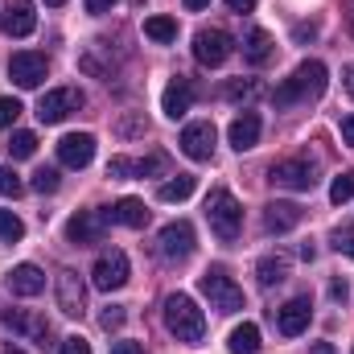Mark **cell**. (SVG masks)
I'll use <instances>...</instances> for the list:
<instances>
[{"mask_svg":"<svg viewBox=\"0 0 354 354\" xmlns=\"http://www.w3.org/2000/svg\"><path fill=\"white\" fill-rule=\"evenodd\" d=\"M83 107V91L75 87H58V91H46L41 95V103H37V120L41 124H62L71 111H79Z\"/></svg>","mask_w":354,"mask_h":354,"instance_id":"cell-10","label":"cell"},{"mask_svg":"<svg viewBox=\"0 0 354 354\" xmlns=\"http://www.w3.org/2000/svg\"><path fill=\"white\" fill-rule=\"evenodd\" d=\"M145 37L157 46H169V41H177V21L174 17H145Z\"/></svg>","mask_w":354,"mask_h":354,"instance_id":"cell-26","label":"cell"},{"mask_svg":"<svg viewBox=\"0 0 354 354\" xmlns=\"http://www.w3.org/2000/svg\"><path fill=\"white\" fill-rule=\"evenodd\" d=\"M8 288H12L17 297H37V292L46 288V272L37 264H17L8 272Z\"/></svg>","mask_w":354,"mask_h":354,"instance_id":"cell-21","label":"cell"},{"mask_svg":"<svg viewBox=\"0 0 354 354\" xmlns=\"http://www.w3.org/2000/svg\"><path fill=\"white\" fill-rule=\"evenodd\" d=\"M46 71H50V62H46V54H33V50H21V54H12V58H8V79H12L17 87H25V91L41 87V79H46Z\"/></svg>","mask_w":354,"mask_h":354,"instance_id":"cell-11","label":"cell"},{"mask_svg":"<svg viewBox=\"0 0 354 354\" xmlns=\"http://www.w3.org/2000/svg\"><path fill=\"white\" fill-rule=\"evenodd\" d=\"M0 194L4 198H21L25 194V181L12 174V169H4V165H0Z\"/></svg>","mask_w":354,"mask_h":354,"instance_id":"cell-33","label":"cell"},{"mask_svg":"<svg viewBox=\"0 0 354 354\" xmlns=\"http://www.w3.org/2000/svg\"><path fill=\"white\" fill-rule=\"evenodd\" d=\"M330 297L346 305V297H351V284H346V280H334V284H330Z\"/></svg>","mask_w":354,"mask_h":354,"instance_id":"cell-40","label":"cell"},{"mask_svg":"<svg viewBox=\"0 0 354 354\" xmlns=\"http://www.w3.org/2000/svg\"><path fill=\"white\" fill-rule=\"evenodd\" d=\"M243 58H248L252 66H264L268 58H272V37H268L264 29H252V33L243 37Z\"/></svg>","mask_w":354,"mask_h":354,"instance_id":"cell-24","label":"cell"},{"mask_svg":"<svg viewBox=\"0 0 354 354\" xmlns=\"http://www.w3.org/2000/svg\"><path fill=\"white\" fill-rule=\"evenodd\" d=\"M334 248H338L342 256H351V260H354V227H351V223L334 227Z\"/></svg>","mask_w":354,"mask_h":354,"instance_id":"cell-35","label":"cell"},{"mask_svg":"<svg viewBox=\"0 0 354 354\" xmlns=\"http://www.w3.org/2000/svg\"><path fill=\"white\" fill-rule=\"evenodd\" d=\"M8 153H12L17 161L33 157V153H37V136H33V132H12V140H8Z\"/></svg>","mask_w":354,"mask_h":354,"instance_id":"cell-29","label":"cell"},{"mask_svg":"<svg viewBox=\"0 0 354 354\" xmlns=\"http://www.w3.org/2000/svg\"><path fill=\"white\" fill-rule=\"evenodd\" d=\"M58 185H62L58 169H37V174H33V189H37V194H54Z\"/></svg>","mask_w":354,"mask_h":354,"instance_id":"cell-34","label":"cell"},{"mask_svg":"<svg viewBox=\"0 0 354 354\" xmlns=\"http://www.w3.org/2000/svg\"><path fill=\"white\" fill-rule=\"evenodd\" d=\"M103 214H107V223H120V227H132V231L149 223V210H145L140 198H120V202H115L111 210H103Z\"/></svg>","mask_w":354,"mask_h":354,"instance_id":"cell-22","label":"cell"},{"mask_svg":"<svg viewBox=\"0 0 354 354\" xmlns=\"http://www.w3.org/2000/svg\"><path fill=\"white\" fill-rule=\"evenodd\" d=\"M4 330H12V334L25 338V342H41V346H46V338H50V322H46L41 313H33V309H8V313H4Z\"/></svg>","mask_w":354,"mask_h":354,"instance_id":"cell-15","label":"cell"},{"mask_svg":"<svg viewBox=\"0 0 354 354\" xmlns=\"http://www.w3.org/2000/svg\"><path fill=\"white\" fill-rule=\"evenodd\" d=\"M124 317H128V313H124L120 305H107V309L99 313V326H103V330L111 334V330H120V326H124Z\"/></svg>","mask_w":354,"mask_h":354,"instance_id":"cell-37","label":"cell"},{"mask_svg":"<svg viewBox=\"0 0 354 354\" xmlns=\"http://www.w3.org/2000/svg\"><path fill=\"white\" fill-rule=\"evenodd\" d=\"M33 29H37L33 0H4V12H0V33H8V37H29Z\"/></svg>","mask_w":354,"mask_h":354,"instance_id":"cell-16","label":"cell"},{"mask_svg":"<svg viewBox=\"0 0 354 354\" xmlns=\"http://www.w3.org/2000/svg\"><path fill=\"white\" fill-rule=\"evenodd\" d=\"M54 292H58V309L66 317H83L87 313V284L75 268H62L58 280H54Z\"/></svg>","mask_w":354,"mask_h":354,"instance_id":"cell-8","label":"cell"},{"mask_svg":"<svg viewBox=\"0 0 354 354\" xmlns=\"http://www.w3.org/2000/svg\"><path fill=\"white\" fill-rule=\"evenodd\" d=\"M309 322H313V305H309V297H292L288 305L276 309V330H280L284 338H301V334L309 330Z\"/></svg>","mask_w":354,"mask_h":354,"instance_id":"cell-14","label":"cell"},{"mask_svg":"<svg viewBox=\"0 0 354 354\" xmlns=\"http://www.w3.org/2000/svg\"><path fill=\"white\" fill-rule=\"evenodd\" d=\"M231 354H260V326L243 322L231 330Z\"/></svg>","mask_w":354,"mask_h":354,"instance_id":"cell-25","label":"cell"},{"mask_svg":"<svg viewBox=\"0 0 354 354\" xmlns=\"http://www.w3.org/2000/svg\"><path fill=\"white\" fill-rule=\"evenodd\" d=\"M202 292H206L210 309H218V313H239V309H243V288L231 284V276H227L223 268H210V272L202 276Z\"/></svg>","mask_w":354,"mask_h":354,"instance_id":"cell-4","label":"cell"},{"mask_svg":"<svg viewBox=\"0 0 354 354\" xmlns=\"http://www.w3.org/2000/svg\"><path fill=\"white\" fill-rule=\"evenodd\" d=\"M351 29H354V0H351Z\"/></svg>","mask_w":354,"mask_h":354,"instance_id":"cell-50","label":"cell"},{"mask_svg":"<svg viewBox=\"0 0 354 354\" xmlns=\"http://www.w3.org/2000/svg\"><path fill=\"white\" fill-rule=\"evenodd\" d=\"M169 169V157L165 153H153L145 161H136V177H153V174H165Z\"/></svg>","mask_w":354,"mask_h":354,"instance_id":"cell-32","label":"cell"},{"mask_svg":"<svg viewBox=\"0 0 354 354\" xmlns=\"http://www.w3.org/2000/svg\"><path fill=\"white\" fill-rule=\"evenodd\" d=\"M62 354H91V342L83 334H71V338H62Z\"/></svg>","mask_w":354,"mask_h":354,"instance_id":"cell-39","label":"cell"},{"mask_svg":"<svg viewBox=\"0 0 354 354\" xmlns=\"http://www.w3.org/2000/svg\"><path fill=\"white\" fill-rule=\"evenodd\" d=\"M260 132H264V120H260L256 111H243V115H235V120H231L227 140H231V149L248 153V149H256V145H260Z\"/></svg>","mask_w":354,"mask_h":354,"instance_id":"cell-18","label":"cell"},{"mask_svg":"<svg viewBox=\"0 0 354 354\" xmlns=\"http://www.w3.org/2000/svg\"><path fill=\"white\" fill-rule=\"evenodd\" d=\"M0 354H25L21 346H12V342H0Z\"/></svg>","mask_w":354,"mask_h":354,"instance_id":"cell-47","label":"cell"},{"mask_svg":"<svg viewBox=\"0 0 354 354\" xmlns=\"http://www.w3.org/2000/svg\"><path fill=\"white\" fill-rule=\"evenodd\" d=\"M256 276H260L264 288H272V284L288 280V260H284V256H264V260L256 264Z\"/></svg>","mask_w":354,"mask_h":354,"instance_id":"cell-27","label":"cell"},{"mask_svg":"<svg viewBox=\"0 0 354 354\" xmlns=\"http://www.w3.org/2000/svg\"><path fill=\"white\" fill-rule=\"evenodd\" d=\"M231 103H239V99H256L260 95V83L256 79H235V83H227V91H223Z\"/></svg>","mask_w":354,"mask_h":354,"instance_id":"cell-31","label":"cell"},{"mask_svg":"<svg viewBox=\"0 0 354 354\" xmlns=\"http://www.w3.org/2000/svg\"><path fill=\"white\" fill-rule=\"evenodd\" d=\"M165 330L177 342H189V346H198L206 338V317L194 305V297H185V292H169L165 297Z\"/></svg>","mask_w":354,"mask_h":354,"instance_id":"cell-2","label":"cell"},{"mask_svg":"<svg viewBox=\"0 0 354 354\" xmlns=\"http://www.w3.org/2000/svg\"><path fill=\"white\" fill-rule=\"evenodd\" d=\"M194 189H198V177L194 174H177V177H169V181H161L157 198H161V202H185Z\"/></svg>","mask_w":354,"mask_h":354,"instance_id":"cell-23","label":"cell"},{"mask_svg":"<svg viewBox=\"0 0 354 354\" xmlns=\"http://www.w3.org/2000/svg\"><path fill=\"white\" fill-rule=\"evenodd\" d=\"M189 107H194V83L177 75L174 83L165 87V95H161V111H165L169 120H181V115H185Z\"/></svg>","mask_w":354,"mask_h":354,"instance_id":"cell-19","label":"cell"},{"mask_svg":"<svg viewBox=\"0 0 354 354\" xmlns=\"http://www.w3.org/2000/svg\"><path fill=\"white\" fill-rule=\"evenodd\" d=\"M91 157H95V136L91 132H71L58 140V161L66 169H87Z\"/></svg>","mask_w":354,"mask_h":354,"instance_id":"cell-17","label":"cell"},{"mask_svg":"<svg viewBox=\"0 0 354 354\" xmlns=\"http://www.w3.org/2000/svg\"><path fill=\"white\" fill-rule=\"evenodd\" d=\"M21 111H25V107H21V103H17L12 95H4V99H0V128H12Z\"/></svg>","mask_w":354,"mask_h":354,"instance_id":"cell-36","label":"cell"},{"mask_svg":"<svg viewBox=\"0 0 354 354\" xmlns=\"http://www.w3.org/2000/svg\"><path fill=\"white\" fill-rule=\"evenodd\" d=\"M157 252H161V260H169V264L189 260V256H194V227H189L185 218L165 223L161 235H157Z\"/></svg>","mask_w":354,"mask_h":354,"instance_id":"cell-7","label":"cell"},{"mask_svg":"<svg viewBox=\"0 0 354 354\" xmlns=\"http://www.w3.org/2000/svg\"><path fill=\"white\" fill-rule=\"evenodd\" d=\"M346 91H351V99H354V62L346 66Z\"/></svg>","mask_w":354,"mask_h":354,"instance_id":"cell-46","label":"cell"},{"mask_svg":"<svg viewBox=\"0 0 354 354\" xmlns=\"http://www.w3.org/2000/svg\"><path fill=\"white\" fill-rule=\"evenodd\" d=\"M177 145H181V153H185L189 161H210V157H214V124H210V120L185 124Z\"/></svg>","mask_w":354,"mask_h":354,"instance_id":"cell-12","label":"cell"},{"mask_svg":"<svg viewBox=\"0 0 354 354\" xmlns=\"http://www.w3.org/2000/svg\"><path fill=\"white\" fill-rule=\"evenodd\" d=\"M351 198H354V169H346L342 177H334V185H330V202L342 206V202H351Z\"/></svg>","mask_w":354,"mask_h":354,"instance_id":"cell-30","label":"cell"},{"mask_svg":"<svg viewBox=\"0 0 354 354\" xmlns=\"http://www.w3.org/2000/svg\"><path fill=\"white\" fill-rule=\"evenodd\" d=\"M115 0H87V12H107Z\"/></svg>","mask_w":354,"mask_h":354,"instance_id":"cell-44","label":"cell"},{"mask_svg":"<svg viewBox=\"0 0 354 354\" xmlns=\"http://www.w3.org/2000/svg\"><path fill=\"white\" fill-rule=\"evenodd\" d=\"M313 354H334V346H330V342H317V346H313Z\"/></svg>","mask_w":354,"mask_h":354,"instance_id":"cell-48","label":"cell"},{"mask_svg":"<svg viewBox=\"0 0 354 354\" xmlns=\"http://www.w3.org/2000/svg\"><path fill=\"white\" fill-rule=\"evenodd\" d=\"M231 50H235V41H231V33H223V29H198V33H194V58H198V66H206V71L223 66V62L231 58Z\"/></svg>","mask_w":354,"mask_h":354,"instance_id":"cell-5","label":"cell"},{"mask_svg":"<svg viewBox=\"0 0 354 354\" xmlns=\"http://www.w3.org/2000/svg\"><path fill=\"white\" fill-rule=\"evenodd\" d=\"M268 181H272V185H280V189H297V194H305V189H313V185H317L313 165H309V161H301V157L276 161V165L268 169Z\"/></svg>","mask_w":354,"mask_h":354,"instance_id":"cell-9","label":"cell"},{"mask_svg":"<svg viewBox=\"0 0 354 354\" xmlns=\"http://www.w3.org/2000/svg\"><path fill=\"white\" fill-rule=\"evenodd\" d=\"M136 174V161H128V157H111L107 161V177H132Z\"/></svg>","mask_w":354,"mask_h":354,"instance_id":"cell-38","label":"cell"},{"mask_svg":"<svg viewBox=\"0 0 354 354\" xmlns=\"http://www.w3.org/2000/svg\"><path fill=\"white\" fill-rule=\"evenodd\" d=\"M111 354H140V342H111Z\"/></svg>","mask_w":354,"mask_h":354,"instance_id":"cell-41","label":"cell"},{"mask_svg":"<svg viewBox=\"0 0 354 354\" xmlns=\"http://www.w3.org/2000/svg\"><path fill=\"white\" fill-rule=\"evenodd\" d=\"M227 8H231V12H252L256 0H227Z\"/></svg>","mask_w":354,"mask_h":354,"instance_id":"cell-42","label":"cell"},{"mask_svg":"<svg viewBox=\"0 0 354 354\" xmlns=\"http://www.w3.org/2000/svg\"><path fill=\"white\" fill-rule=\"evenodd\" d=\"M181 4H185V8H189V12H202V8H206V4H210V0H181Z\"/></svg>","mask_w":354,"mask_h":354,"instance_id":"cell-45","label":"cell"},{"mask_svg":"<svg viewBox=\"0 0 354 354\" xmlns=\"http://www.w3.org/2000/svg\"><path fill=\"white\" fill-rule=\"evenodd\" d=\"M206 223H210V231H214L223 243H235V239H239L243 206L235 202V194H231V189H214V194L206 198Z\"/></svg>","mask_w":354,"mask_h":354,"instance_id":"cell-3","label":"cell"},{"mask_svg":"<svg viewBox=\"0 0 354 354\" xmlns=\"http://www.w3.org/2000/svg\"><path fill=\"white\" fill-rule=\"evenodd\" d=\"M128 256L120 252V248H111V252H103L95 268H91V284L99 288V292H115V288H124L128 284Z\"/></svg>","mask_w":354,"mask_h":354,"instance_id":"cell-6","label":"cell"},{"mask_svg":"<svg viewBox=\"0 0 354 354\" xmlns=\"http://www.w3.org/2000/svg\"><path fill=\"white\" fill-rule=\"evenodd\" d=\"M0 239H4V243H21V239H25V223H21L12 210H0Z\"/></svg>","mask_w":354,"mask_h":354,"instance_id":"cell-28","label":"cell"},{"mask_svg":"<svg viewBox=\"0 0 354 354\" xmlns=\"http://www.w3.org/2000/svg\"><path fill=\"white\" fill-rule=\"evenodd\" d=\"M103 227H107V214H103V210H79V214L66 223V239H71L75 248L103 243Z\"/></svg>","mask_w":354,"mask_h":354,"instance_id":"cell-13","label":"cell"},{"mask_svg":"<svg viewBox=\"0 0 354 354\" xmlns=\"http://www.w3.org/2000/svg\"><path fill=\"white\" fill-rule=\"evenodd\" d=\"M301 223V206L297 202H272L264 210V231L268 235H284Z\"/></svg>","mask_w":354,"mask_h":354,"instance_id":"cell-20","label":"cell"},{"mask_svg":"<svg viewBox=\"0 0 354 354\" xmlns=\"http://www.w3.org/2000/svg\"><path fill=\"white\" fill-rule=\"evenodd\" d=\"M46 4H50V8H62V4H66V0H46Z\"/></svg>","mask_w":354,"mask_h":354,"instance_id":"cell-49","label":"cell"},{"mask_svg":"<svg viewBox=\"0 0 354 354\" xmlns=\"http://www.w3.org/2000/svg\"><path fill=\"white\" fill-rule=\"evenodd\" d=\"M326 83H330V71H326V62H317V58H309V62H301L280 87L272 91V103L284 111V107H301V103H313V99H322L326 95Z\"/></svg>","mask_w":354,"mask_h":354,"instance_id":"cell-1","label":"cell"},{"mask_svg":"<svg viewBox=\"0 0 354 354\" xmlns=\"http://www.w3.org/2000/svg\"><path fill=\"white\" fill-rule=\"evenodd\" d=\"M342 140L354 149V115H346V120H342Z\"/></svg>","mask_w":354,"mask_h":354,"instance_id":"cell-43","label":"cell"}]
</instances>
